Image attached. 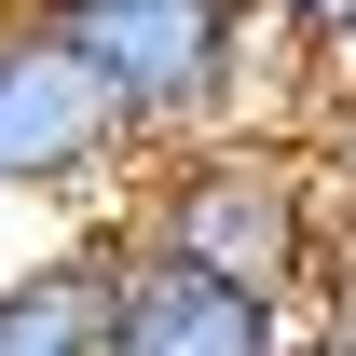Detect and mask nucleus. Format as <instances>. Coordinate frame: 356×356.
Segmentation results:
<instances>
[{
  "label": "nucleus",
  "instance_id": "f257e3e1",
  "mask_svg": "<svg viewBox=\"0 0 356 356\" xmlns=\"http://www.w3.org/2000/svg\"><path fill=\"white\" fill-rule=\"evenodd\" d=\"M28 14L83 55V83L110 96V124L137 151L247 124V96H261L274 42H288L261 0H28Z\"/></svg>",
  "mask_w": 356,
  "mask_h": 356
},
{
  "label": "nucleus",
  "instance_id": "f03ea898",
  "mask_svg": "<svg viewBox=\"0 0 356 356\" xmlns=\"http://www.w3.org/2000/svg\"><path fill=\"white\" fill-rule=\"evenodd\" d=\"M124 247H165V261H206L261 302H315V261H329V206H315V165L288 137H178L151 192H137V233Z\"/></svg>",
  "mask_w": 356,
  "mask_h": 356
},
{
  "label": "nucleus",
  "instance_id": "7ed1b4c3",
  "mask_svg": "<svg viewBox=\"0 0 356 356\" xmlns=\"http://www.w3.org/2000/svg\"><path fill=\"white\" fill-rule=\"evenodd\" d=\"M137 165V137L110 124V96L83 83V55L55 42L28 0H0V192H110Z\"/></svg>",
  "mask_w": 356,
  "mask_h": 356
},
{
  "label": "nucleus",
  "instance_id": "20e7f679",
  "mask_svg": "<svg viewBox=\"0 0 356 356\" xmlns=\"http://www.w3.org/2000/svg\"><path fill=\"white\" fill-rule=\"evenodd\" d=\"M110 356H302V302H261L206 261L124 247L110 261Z\"/></svg>",
  "mask_w": 356,
  "mask_h": 356
},
{
  "label": "nucleus",
  "instance_id": "39448f33",
  "mask_svg": "<svg viewBox=\"0 0 356 356\" xmlns=\"http://www.w3.org/2000/svg\"><path fill=\"white\" fill-rule=\"evenodd\" d=\"M110 261L124 247H55L0 274V356H110Z\"/></svg>",
  "mask_w": 356,
  "mask_h": 356
},
{
  "label": "nucleus",
  "instance_id": "423d86ee",
  "mask_svg": "<svg viewBox=\"0 0 356 356\" xmlns=\"http://www.w3.org/2000/svg\"><path fill=\"white\" fill-rule=\"evenodd\" d=\"M315 206H329V220H356V96H343V124L315 137Z\"/></svg>",
  "mask_w": 356,
  "mask_h": 356
},
{
  "label": "nucleus",
  "instance_id": "0eeeda50",
  "mask_svg": "<svg viewBox=\"0 0 356 356\" xmlns=\"http://www.w3.org/2000/svg\"><path fill=\"white\" fill-rule=\"evenodd\" d=\"M261 14L288 28V42H329V55L356 42V0H261Z\"/></svg>",
  "mask_w": 356,
  "mask_h": 356
}]
</instances>
